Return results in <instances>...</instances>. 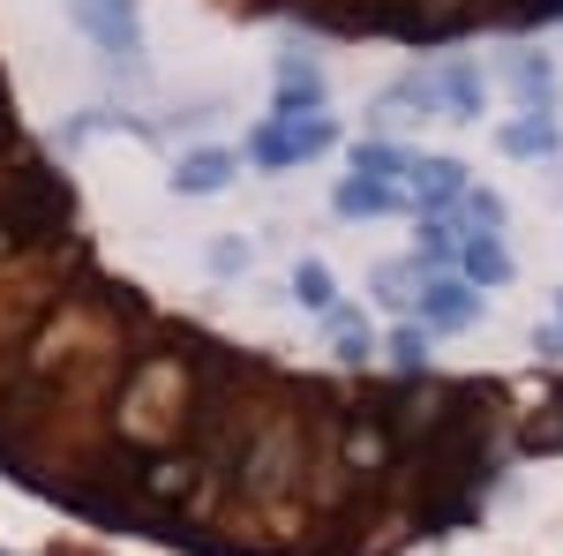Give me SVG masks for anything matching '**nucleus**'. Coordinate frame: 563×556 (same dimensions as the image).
<instances>
[{"label": "nucleus", "mask_w": 563, "mask_h": 556, "mask_svg": "<svg viewBox=\"0 0 563 556\" xmlns=\"http://www.w3.org/2000/svg\"><path fill=\"white\" fill-rule=\"evenodd\" d=\"M459 279H466L474 294L511 286V279H519V263H511V249H504V233H466V241H459Z\"/></svg>", "instance_id": "6"}, {"label": "nucleus", "mask_w": 563, "mask_h": 556, "mask_svg": "<svg viewBox=\"0 0 563 556\" xmlns=\"http://www.w3.org/2000/svg\"><path fill=\"white\" fill-rule=\"evenodd\" d=\"M68 23H76L113 68L143 76V8H135V0H68Z\"/></svg>", "instance_id": "1"}, {"label": "nucleus", "mask_w": 563, "mask_h": 556, "mask_svg": "<svg viewBox=\"0 0 563 556\" xmlns=\"http://www.w3.org/2000/svg\"><path fill=\"white\" fill-rule=\"evenodd\" d=\"M421 279H429L421 263H376V301L384 308H413L421 301Z\"/></svg>", "instance_id": "18"}, {"label": "nucleus", "mask_w": 563, "mask_h": 556, "mask_svg": "<svg viewBox=\"0 0 563 556\" xmlns=\"http://www.w3.org/2000/svg\"><path fill=\"white\" fill-rule=\"evenodd\" d=\"M233 173H241V151H225V143L180 151V166H174V196H218V188H225Z\"/></svg>", "instance_id": "8"}, {"label": "nucleus", "mask_w": 563, "mask_h": 556, "mask_svg": "<svg viewBox=\"0 0 563 556\" xmlns=\"http://www.w3.org/2000/svg\"><path fill=\"white\" fill-rule=\"evenodd\" d=\"M413 324L429 331V339H451V331H474L481 324V294L459 279V271H435L421 279V301H413Z\"/></svg>", "instance_id": "2"}, {"label": "nucleus", "mask_w": 563, "mask_h": 556, "mask_svg": "<svg viewBox=\"0 0 563 556\" xmlns=\"http://www.w3.org/2000/svg\"><path fill=\"white\" fill-rule=\"evenodd\" d=\"M241 159H249L256 173H294V166H301V159H294V135H286V121H271V113H263L256 129L241 135Z\"/></svg>", "instance_id": "14"}, {"label": "nucleus", "mask_w": 563, "mask_h": 556, "mask_svg": "<svg viewBox=\"0 0 563 556\" xmlns=\"http://www.w3.org/2000/svg\"><path fill=\"white\" fill-rule=\"evenodd\" d=\"M459 218H466V226H474V233H504V196H496V188H466V196H459Z\"/></svg>", "instance_id": "21"}, {"label": "nucleus", "mask_w": 563, "mask_h": 556, "mask_svg": "<svg viewBox=\"0 0 563 556\" xmlns=\"http://www.w3.org/2000/svg\"><path fill=\"white\" fill-rule=\"evenodd\" d=\"M504 84L519 90L526 113H556V61L549 53H511L504 61Z\"/></svg>", "instance_id": "11"}, {"label": "nucleus", "mask_w": 563, "mask_h": 556, "mask_svg": "<svg viewBox=\"0 0 563 556\" xmlns=\"http://www.w3.org/2000/svg\"><path fill=\"white\" fill-rule=\"evenodd\" d=\"M286 135H294V159H323L339 143V121L331 113H308V121H286Z\"/></svg>", "instance_id": "20"}, {"label": "nucleus", "mask_w": 563, "mask_h": 556, "mask_svg": "<svg viewBox=\"0 0 563 556\" xmlns=\"http://www.w3.org/2000/svg\"><path fill=\"white\" fill-rule=\"evenodd\" d=\"M443 113V98H435V76H398V84L376 90V121H435Z\"/></svg>", "instance_id": "10"}, {"label": "nucleus", "mask_w": 563, "mask_h": 556, "mask_svg": "<svg viewBox=\"0 0 563 556\" xmlns=\"http://www.w3.org/2000/svg\"><path fill=\"white\" fill-rule=\"evenodd\" d=\"M496 151H504V159H541V166H556L563 159L556 113H519V121H504V129H496Z\"/></svg>", "instance_id": "7"}, {"label": "nucleus", "mask_w": 563, "mask_h": 556, "mask_svg": "<svg viewBox=\"0 0 563 556\" xmlns=\"http://www.w3.org/2000/svg\"><path fill=\"white\" fill-rule=\"evenodd\" d=\"M323 331H331V353H339L346 369H368V361L384 353V339H376V324H368L361 308H346V301H339V308L323 316Z\"/></svg>", "instance_id": "12"}, {"label": "nucleus", "mask_w": 563, "mask_h": 556, "mask_svg": "<svg viewBox=\"0 0 563 556\" xmlns=\"http://www.w3.org/2000/svg\"><path fill=\"white\" fill-rule=\"evenodd\" d=\"M533 346H541V353H563V324H549V331H533Z\"/></svg>", "instance_id": "22"}, {"label": "nucleus", "mask_w": 563, "mask_h": 556, "mask_svg": "<svg viewBox=\"0 0 563 556\" xmlns=\"http://www.w3.org/2000/svg\"><path fill=\"white\" fill-rule=\"evenodd\" d=\"M323 106H331L323 68H316L308 53H278V68H271V121H308V113H323Z\"/></svg>", "instance_id": "4"}, {"label": "nucleus", "mask_w": 563, "mask_h": 556, "mask_svg": "<svg viewBox=\"0 0 563 556\" xmlns=\"http://www.w3.org/2000/svg\"><path fill=\"white\" fill-rule=\"evenodd\" d=\"M249 263H256V249H249L241 233H218L211 249H203V271H211V279H249Z\"/></svg>", "instance_id": "19"}, {"label": "nucleus", "mask_w": 563, "mask_h": 556, "mask_svg": "<svg viewBox=\"0 0 563 556\" xmlns=\"http://www.w3.org/2000/svg\"><path fill=\"white\" fill-rule=\"evenodd\" d=\"M429 76H435V98H443L451 121H481V106H488V76H481V61L451 53L443 68H429Z\"/></svg>", "instance_id": "5"}, {"label": "nucleus", "mask_w": 563, "mask_h": 556, "mask_svg": "<svg viewBox=\"0 0 563 556\" xmlns=\"http://www.w3.org/2000/svg\"><path fill=\"white\" fill-rule=\"evenodd\" d=\"M331 211H339V218H398V211H413V204H406V188H384V181L339 173V188H331Z\"/></svg>", "instance_id": "9"}, {"label": "nucleus", "mask_w": 563, "mask_h": 556, "mask_svg": "<svg viewBox=\"0 0 563 556\" xmlns=\"http://www.w3.org/2000/svg\"><path fill=\"white\" fill-rule=\"evenodd\" d=\"M556 324H563V294H556Z\"/></svg>", "instance_id": "23"}, {"label": "nucleus", "mask_w": 563, "mask_h": 556, "mask_svg": "<svg viewBox=\"0 0 563 556\" xmlns=\"http://www.w3.org/2000/svg\"><path fill=\"white\" fill-rule=\"evenodd\" d=\"M429 353H435V339L421 331V324H398V331L384 339V361H390V369H406V377H421V369H429Z\"/></svg>", "instance_id": "17"}, {"label": "nucleus", "mask_w": 563, "mask_h": 556, "mask_svg": "<svg viewBox=\"0 0 563 556\" xmlns=\"http://www.w3.org/2000/svg\"><path fill=\"white\" fill-rule=\"evenodd\" d=\"M459 241H466V233H459L451 218H421V233H413V263L435 279V271H451V263H459Z\"/></svg>", "instance_id": "15"}, {"label": "nucleus", "mask_w": 563, "mask_h": 556, "mask_svg": "<svg viewBox=\"0 0 563 556\" xmlns=\"http://www.w3.org/2000/svg\"><path fill=\"white\" fill-rule=\"evenodd\" d=\"M294 301H301L308 316H331V308H339V279H331V263H316V257L294 263Z\"/></svg>", "instance_id": "16"}, {"label": "nucleus", "mask_w": 563, "mask_h": 556, "mask_svg": "<svg viewBox=\"0 0 563 556\" xmlns=\"http://www.w3.org/2000/svg\"><path fill=\"white\" fill-rule=\"evenodd\" d=\"M406 166H413V151H406V143H384V135L353 143V159H346V173H361V181H384V188H406Z\"/></svg>", "instance_id": "13"}, {"label": "nucleus", "mask_w": 563, "mask_h": 556, "mask_svg": "<svg viewBox=\"0 0 563 556\" xmlns=\"http://www.w3.org/2000/svg\"><path fill=\"white\" fill-rule=\"evenodd\" d=\"M466 188H474V181H466V159H443V151H413V166H406V204H413L421 218H451Z\"/></svg>", "instance_id": "3"}]
</instances>
